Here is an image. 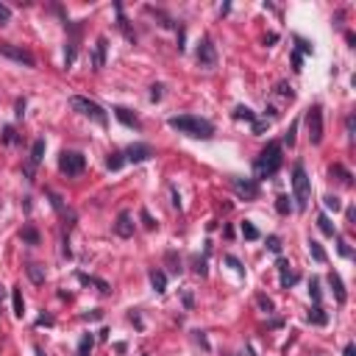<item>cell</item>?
Returning a JSON list of instances; mask_svg holds the SVG:
<instances>
[{
    "label": "cell",
    "instance_id": "836d02e7",
    "mask_svg": "<svg viewBox=\"0 0 356 356\" xmlns=\"http://www.w3.org/2000/svg\"><path fill=\"white\" fill-rule=\"evenodd\" d=\"M276 92H278V95H281V97H289V100L295 97V89L289 87L287 81H278V84H276Z\"/></svg>",
    "mask_w": 356,
    "mask_h": 356
},
{
    "label": "cell",
    "instance_id": "ac0fdd59",
    "mask_svg": "<svg viewBox=\"0 0 356 356\" xmlns=\"http://www.w3.org/2000/svg\"><path fill=\"white\" fill-rule=\"evenodd\" d=\"M114 11H117V28L125 34V39H128V42H137V34H134V28L128 25V20H125V14H122V6H120V3H114Z\"/></svg>",
    "mask_w": 356,
    "mask_h": 356
},
{
    "label": "cell",
    "instance_id": "d6986e66",
    "mask_svg": "<svg viewBox=\"0 0 356 356\" xmlns=\"http://www.w3.org/2000/svg\"><path fill=\"white\" fill-rule=\"evenodd\" d=\"M78 281H81V284H92V287H97V292H100V295H109V292H112L109 281H103V278L87 276V273H78Z\"/></svg>",
    "mask_w": 356,
    "mask_h": 356
},
{
    "label": "cell",
    "instance_id": "f546056e",
    "mask_svg": "<svg viewBox=\"0 0 356 356\" xmlns=\"http://www.w3.org/2000/svg\"><path fill=\"white\" fill-rule=\"evenodd\" d=\"M92 348H95V337H92V334H87V337L81 339L78 354H75V356H92Z\"/></svg>",
    "mask_w": 356,
    "mask_h": 356
},
{
    "label": "cell",
    "instance_id": "11a10c76",
    "mask_svg": "<svg viewBox=\"0 0 356 356\" xmlns=\"http://www.w3.org/2000/svg\"><path fill=\"white\" fill-rule=\"evenodd\" d=\"M42 326H53V317H50V314H42V317L36 320V329H42Z\"/></svg>",
    "mask_w": 356,
    "mask_h": 356
},
{
    "label": "cell",
    "instance_id": "d6a6232c",
    "mask_svg": "<svg viewBox=\"0 0 356 356\" xmlns=\"http://www.w3.org/2000/svg\"><path fill=\"white\" fill-rule=\"evenodd\" d=\"M317 226H320V231L326 237H337V231H334V226H331V220L326 217V214H320V217H317Z\"/></svg>",
    "mask_w": 356,
    "mask_h": 356
},
{
    "label": "cell",
    "instance_id": "1f68e13d",
    "mask_svg": "<svg viewBox=\"0 0 356 356\" xmlns=\"http://www.w3.org/2000/svg\"><path fill=\"white\" fill-rule=\"evenodd\" d=\"M234 120H248V122H253V120H256V114H253L248 106H237V109H234Z\"/></svg>",
    "mask_w": 356,
    "mask_h": 356
},
{
    "label": "cell",
    "instance_id": "44dd1931",
    "mask_svg": "<svg viewBox=\"0 0 356 356\" xmlns=\"http://www.w3.org/2000/svg\"><path fill=\"white\" fill-rule=\"evenodd\" d=\"M20 239H23L25 245H31V248H36V245L42 242V237H39V231H36L34 226H25V228H23V231H20Z\"/></svg>",
    "mask_w": 356,
    "mask_h": 356
},
{
    "label": "cell",
    "instance_id": "ffe728a7",
    "mask_svg": "<svg viewBox=\"0 0 356 356\" xmlns=\"http://www.w3.org/2000/svg\"><path fill=\"white\" fill-rule=\"evenodd\" d=\"M150 287H153V292H167V276L162 273V270H150Z\"/></svg>",
    "mask_w": 356,
    "mask_h": 356
},
{
    "label": "cell",
    "instance_id": "3957f363",
    "mask_svg": "<svg viewBox=\"0 0 356 356\" xmlns=\"http://www.w3.org/2000/svg\"><path fill=\"white\" fill-rule=\"evenodd\" d=\"M292 200H295V209L298 212H304L309 206V198H312V181H309V175H306V167L304 162H295L292 167Z\"/></svg>",
    "mask_w": 356,
    "mask_h": 356
},
{
    "label": "cell",
    "instance_id": "be15d7a7",
    "mask_svg": "<svg viewBox=\"0 0 356 356\" xmlns=\"http://www.w3.org/2000/svg\"><path fill=\"white\" fill-rule=\"evenodd\" d=\"M34 354H36V356H47V354L42 351V345H34Z\"/></svg>",
    "mask_w": 356,
    "mask_h": 356
},
{
    "label": "cell",
    "instance_id": "d4e9b609",
    "mask_svg": "<svg viewBox=\"0 0 356 356\" xmlns=\"http://www.w3.org/2000/svg\"><path fill=\"white\" fill-rule=\"evenodd\" d=\"M329 175H331V178H334V175H337V181L348 184V187H351V184H354V175L348 173V170H345V167H342V165H334V167H329Z\"/></svg>",
    "mask_w": 356,
    "mask_h": 356
},
{
    "label": "cell",
    "instance_id": "c3c4849f",
    "mask_svg": "<svg viewBox=\"0 0 356 356\" xmlns=\"http://www.w3.org/2000/svg\"><path fill=\"white\" fill-rule=\"evenodd\" d=\"M162 84H153V87H150V100H153V103H159V100H162Z\"/></svg>",
    "mask_w": 356,
    "mask_h": 356
},
{
    "label": "cell",
    "instance_id": "4316f807",
    "mask_svg": "<svg viewBox=\"0 0 356 356\" xmlns=\"http://www.w3.org/2000/svg\"><path fill=\"white\" fill-rule=\"evenodd\" d=\"M309 253H312V259L314 261H320V264H326V261H329V256H326V251H323V245L317 242V239H309Z\"/></svg>",
    "mask_w": 356,
    "mask_h": 356
},
{
    "label": "cell",
    "instance_id": "ee69618b",
    "mask_svg": "<svg viewBox=\"0 0 356 356\" xmlns=\"http://www.w3.org/2000/svg\"><path fill=\"white\" fill-rule=\"evenodd\" d=\"M337 251H339V256H345V259L351 256V248H348V242H345V239H342L339 234H337Z\"/></svg>",
    "mask_w": 356,
    "mask_h": 356
},
{
    "label": "cell",
    "instance_id": "7dc6e473",
    "mask_svg": "<svg viewBox=\"0 0 356 356\" xmlns=\"http://www.w3.org/2000/svg\"><path fill=\"white\" fill-rule=\"evenodd\" d=\"M226 261H228V264H231V267L237 270V273H239V276H245V267H242V261L237 259V256H226Z\"/></svg>",
    "mask_w": 356,
    "mask_h": 356
},
{
    "label": "cell",
    "instance_id": "4dcf8cb0",
    "mask_svg": "<svg viewBox=\"0 0 356 356\" xmlns=\"http://www.w3.org/2000/svg\"><path fill=\"white\" fill-rule=\"evenodd\" d=\"M165 261H167V264H170V270H173V273H175V276H178V273H181V256H175V251H167L165 253Z\"/></svg>",
    "mask_w": 356,
    "mask_h": 356
},
{
    "label": "cell",
    "instance_id": "52a82bcc",
    "mask_svg": "<svg viewBox=\"0 0 356 356\" xmlns=\"http://www.w3.org/2000/svg\"><path fill=\"white\" fill-rule=\"evenodd\" d=\"M306 128H309V142L320 145L323 142V106L320 103L306 109Z\"/></svg>",
    "mask_w": 356,
    "mask_h": 356
},
{
    "label": "cell",
    "instance_id": "9c48e42d",
    "mask_svg": "<svg viewBox=\"0 0 356 356\" xmlns=\"http://www.w3.org/2000/svg\"><path fill=\"white\" fill-rule=\"evenodd\" d=\"M195 59H198V64H200L203 70L217 67V50H214V45H212V39H209V36H203V39H200Z\"/></svg>",
    "mask_w": 356,
    "mask_h": 356
},
{
    "label": "cell",
    "instance_id": "4fadbf2b",
    "mask_svg": "<svg viewBox=\"0 0 356 356\" xmlns=\"http://www.w3.org/2000/svg\"><path fill=\"white\" fill-rule=\"evenodd\" d=\"M276 267H278V273H281V289L295 287V284H298V273H295V270H289V261L287 259H278Z\"/></svg>",
    "mask_w": 356,
    "mask_h": 356
},
{
    "label": "cell",
    "instance_id": "f6af8a7d",
    "mask_svg": "<svg viewBox=\"0 0 356 356\" xmlns=\"http://www.w3.org/2000/svg\"><path fill=\"white\" fill-rule=\"evenodd\" d=\"M195 273H198V276H206L209 270H206V256H198V259H195Z\"/></svg>",
    "mask_w": 356,
    "mask_h": 356
},
{
    "label": "cell",
    "instance_id": "e7e4bbea",
    "mask_svg": "<svg viewBox=\"0 0 356 356\" xmlns=\"http://www.w3.org/2000/svg\"><path fill=\"white\" fill-rule=\"evenodd\" d=\"M0 298H3V287H0Z\"/></svg>",
    "mask_w": 356,
    "mask_h": 356
},
{
    "label": "cell",
    "instance_id": "7402d4cb",
    "mask_svg": "<svg viewBox=\"0 0 356 356\" xmlns=\"http://www.w3.org/2000/svg\"><path fill=\"white\" fill-rule=\"evenodd\" d=\"M309 323H312V326H326V323H329V314H326V309H323L320 304H314L312 309H309Z\"/></svg>",
    "mask_w": 356,
    "mask_h": 356
},
{
    "label": "cell",
    "instance_id": "680465c9",
    "mask_svg": "<svg viewBox=\"0 0 356 356\" xmlns=\"http://www.w3.org/2000/svg\"><path fill=\"white\" fill-rule=\"evenodd\" d=\"M342 356H356V345H354V342H348V345H345V351H342Z\"/></svg>",
    "mask_w": 356,
    "mask_h": 356
},
{
    "label": "cell",
    "instance_id": "e575fe53",
    "mask_svg": "<svg viewBox=\"0 0 356 356\" xmlns=\"http://www.w3.org/2000/svg\"><path fill=\"white\" fill-rule=\"evenodd\" d=\"M256 304H259V309H261V312H267V314H273V312H276V306H273V301H270L267 295H256Z\"/></svg>",
    "mask_w": 356,
    "mask_h": 356
},
{
    "label": "cell",
    "instance_id": "f35d334b",
    "mask_svg": "<svg viewBox=\"0 0 356 356\" xmlns=\"http://www.w3.org/2000/svg\"><path fill=\"white\" fill-rule=\"evenodd\" d=\"M323 203H326V209H331V212H339V209H342V200H339L337 195H326Z\"/></svg>",
    "mask_w": 356,
    "mask_h": 356
},
{
    "label": "cell",
    "instance_id": "30bf717a",
    "mask_svg": "<svg viewBox=\"0 0 356 356\" xmlns=\"http://www.w3.org/2000/svg\"><path fill=\"white\" fill-rule=\"evenodd\" d=\"M228 181H231V187L237 190L239 198H245V200L259 198V181H256V178H237V175H231Z\"/></svg>",
    "mask_w": 356,
    "mask_h": 356
},
{
    "label": "cell",
    "instance_id": "f5cc1de1",
    "mask_svg": "<svg viewBox=\"0 0 356 356\" xmlns=\"http://www.w3.org/2000/svg\"><path fill=\"white\" fill-rule=\"evenodd\" d=\"M276 117H278V109H276V106H267V109H264V120H276Z\"/></svg>",
    "mask_w": 356,
    "mask_h": 356
},
{
    "label": "cell",
    "instance_id": "e0dca14e",
    "mask_svg": "<svg viewBox=\"0 0 356 356\" xmlns=\"http://www.w3.org/2000/svg\"><path fill=\"white\" fill-rule=\"evenodd\" d=\"M329 284H331V289H334L337 304H345V301H348V292H345V284H342L339 273H334V270H331V273H329Z\"/></svg>",
    "mask_w": 356,
    "mask_h": 356
},
{
    "label": "cell",
    "instance_id": "5bb4252c",
    "mask_svg": "<svg viewBox=\"0 0 356 356\" xmlns=\"http://www.w3.org/2000/svg\"><path fill=\"white\" fill-rule=\"evenodd\" d=\"M114 234L122 237V239L134 237V223H131V214H128V212H120V214H117V223H114Z\"/></svg>",
    "mask_w": 356,
    "mask_h": 356
},
{
    "label": "cell",
    "instance_id": "b9f144b4",
    "mask_svg": "<svg viewBox=\"0 0 356 356\" xmlns=\"http://www.w3.org/2000/svg\"><path fill=\"white\" fill-rule=\"evenodd\" d=\"M9 23H11V9L0 3V28H3V25H9Z\"/></svg>",
    "mask_w": 356,
    "mask_h": 356
},
{
    "label": "cell",
    "instance_id": "bcb514c9",
    "mask_svg": "<svg viewBox=\"0 0 356 356\" xmlns=\"http://www.w3.org/2000/svg\"><path fill=\"white\" fill-rule=\"evenodd\" d=\"M25 97H17V103H14V114H17V120H23V114H25Z\"/></svg>",
    "mask_w": 356,
    "mask_h": 356
},
{
    "label": "cell",
    "instance_id": "816d5d0a",
    "mask_svg": "<svg viewBox=\"0 0 356 356\" xmlns=\"http://www.w3.org/2000/svg\"><path fill=\"white\" fill-rule=\"evenodd\" d=\"M301 64H304V56H301V53H292V70H295V72H301Z\"/></svg>",
    "mask_w": 356,
    "mask_h": 356
},
{
    "label": "cell",
    "instance_id": "f907efd6",
    "mask_svg": "<svg viewBox=\"0 0 356 356\" xmlns=\"http://www.w3.org/2000/svg\"><path fill=\"white\" fill-rule=\"evenodd\" d=\"M195 342H198L203 351H209V339H206V334H203V331H195Z\"/></svg>",
    "mask_w": 356,
    "mask_h": 356
},
{
    "label": "cell",
    "instance_id": "83f0119b",
    "mask_svg": "<svg viewBox=\"0 0 356 356\" xmlns=\"http://www.w3.org/2000/svg\"><path fill=\"white\" fill-rule=\"evenodd\" d=\"M239 231H242V237L248 239V242H253V239H259V237H261L259 228L253 226L251 220H242V223H239Z\"/></svg>",
    "mask_w": 356,
    "mask_h": 356
},
{
    "label": "cell",
    "instance_id": "7a4b0ae2",
    "mask_svg": "<svg viewBox=\"0 0 356 356\" xmlns=\"http://www.w3.org/2000/svg\"><path fill=\"white\" fill-rule=\"evenodd\" d=\"M167 125L178 134H187V137L195 139H212L214 137V125L206 120V117H195V114H178V117H170Z\"/></svg>",
    "mask_w": 356,
    "mask_h": 356
},
{
    "label": "cell",
    "instance_id": "7bdbcfd3",
    "mask_svg": "<svg viewBox=\"0 0 356 356\" xmlns=\"http://www.w3.org/2000/svg\"><path fill=\"white\" fill-rule=\"evenodd\" d=\"M267 248H270L273 253H281V239H278L276 234H270V237H267Z\"/></svg>",
    "mask_w": 356,
    "mask_h": 356
},
{
    "label": "cell",
    "instance_id": "60d3db41",
    "mask_svg": "<svg viewBox=\"0 0 356 356\" xmlns=\"http://www.w3.org/2000/svg\"><path fill=\"white\" fill-rule=\"evenodd\" d=\"M3 142H6V145H14V142H17V134H14V125H6V128H3Z\"/></svg>",
    "mask_w": 356,
    "mask_h": 356
},
{
    "label": "cell",
    "instance_id": "9f6ffc18",
    "mask_svg": "<svg viewBox=\"0 0 356 356\" xmlns=\"http://www.w3.org/2000/svg\"><path fill=\"white\" fill-rule=\"evenodd\" d=\"M184 306H187V309H192V306H195V298H192V292H184Z\"/></svg>",
    "mask_w": 356,
    "mask_h": 356
},
{
    "label": "cell",
    "instance_id": "681fc988",
    "mask_svg": "<svg viewBox=\"0 0 356 356\" xmlns=\"http://www.w3.org/2000/svg\"><path fill=\"white\" fill-rule=\"evenodd\" d=\"M251 125H253V134H264V128H267L270 122L267 120H253Z\"/></svg>",
    "mask_w": 356,
    "mask_h": 356
},
{
    "label": "cell",
    "instance_id": "484cf974",
    "mask_svg": "<svg viewBox=\"0 0 356 356\" xmlns=\"http://www.w3.org/2000/svg\"><path fill=\"white\" fill-rule=\"evenodd\" d=\"M25 273L34 284H45V267L42 264H34V261H31V264H25Z\"/></svg>",
    "mask_w": 356,
    "mask_h": 356
},
{
    "label": "cell",
    "instance_id": "db71d44e",
    "mask_svg": "<svg viewBox=\"0 0 356 356\" xmlns=\"http://www.w3.org/2000/svg\"><path fill=\"white\" fill-rule=\"evenodd\" d=\"M100 317H103V312H100V309H92V312L84 314V320H100Z\"/></svg>",
    "mask_w": 356,
    "mask_h": 356
},
{
    "label": "cell",
    "instance_id": "6125c7cd",
    "mask_svg": "<svg viewBox=\"0 0 356 356\" xmlns=\"http://www.w3.org/2000/svg\"><path fill=\"white\" fill-rule=\"evenodd\" d=\"M264 42H267V45H276V42H278V34H270L267 39H264Z\"/></svg>",
    "mask_w": 356,
    "mask_h": 356
},
{
    "label": "cell",
    "instance_id": "9a60e30c",
    "mask_svg": "<svg viewBox=\"0 0 356 356\" xmlns=\"http://www.w3.org/2000/svg\"><path fill=\"white\" fill-rule=\"evenodd\" d=\"M114 117L125 125V128H139V117L131 109H125V106H114Z\"/></svg>",
    "mask_w": 356,
    "mask_h": 356
},
{
    "label": "cell",
    "instance_id": "8992f818",
    "mask_svg": "<svg viewBox=\"0 0 356 356\" xmlns=\"http://www.w3.org/2000/svg\"><path fill=\"white\" fill-rule=\"evenodd\" d=\"M84 167H87V159L81 156L78 150H64L59 156V170L67 178H75V175H81L84 173Z\"/></svg>",
    "mask_w": 356,
    "mask_h": 356
},
{
    "label": "cell",
    "instance_id": "74e56055",
    "mask_svg": "<svg viewBox=\"0 0 356 356\" xmlns=\"http://www.w3.org/2000/svg\"><path fill=\"white\" fill-rule=\"evenodd\" d=\"M295 134H298V120L292 122L287 128V134H284V145H289V148H295Z\"/></svg>",
    "mask_w": 356,
    "mask_h": 356
},
{
    "label": "cell",
    "instance_id": "f1b7e54d",
    "mask_svg": "<svg viewBox=\"0 0 356 356\" xmlns=\"http://www.w3.org/2000/svg\"><path fill=\"white\" fill-rule=\"evenodd\" d=\"M292 209H295V203H292L289 195H278V198H276V212H278V214H289Z\"/></svg>",
    "mask_w": 356,
    "mask_h": 356
},
{
    "label": "cell",
    "instance_id": "603a6c76",
    "mask_svg": "<svg viewBox=\"0 0 356 356\" xmlns=\"http://www.w3.org/2000/svg\"><path fill=\"white\" fill-rule=\"evenodd\" d=\"M122 165H125V153H122V150H112V153H109V159H106V167H109L112 173H117Z\"/></svg>",
    "mask_w": 356,
    "mask_h": 356
},
{
    "label": "cell",
    "instance_id": "91938a15",
    "mask_svg": "<svg viewBox=\"0 0 356 356\" xmlns=\"http://www.w3.org/2000/svg\"><path fill=\"white\" fill-rule=\"evenodd\" d=\"M131 323H134V326H137V329L142 331V317H139L137 312H131Z\"/></svg>",
    "mask_w": 356,
    "mask_h": 356
},
{
    "label": "cell",
    "instance_id": "6da1fadb",
    "mask_svg": "<svg viewBox=\"0 0 356 356\" xmlns=\"http://www.w3.org/2000/svg\"><path fill=\"white\" fill-rule=\"evenodd\" d=\"M284 145L281 142H267V148L261 150L259 156H256V162H253V175H256V181H261V178H273V175L281 170V165H284Z\"/></svg>",
    "mask_w": 356,
    "mask_h": 356
},
{
    "label": "cell",
    "instance_id": "277c9868",
    "mask_svg": "<svg viewBox=\"0 0 356 356\" xmlns=\"http://www.w3.org/2000/svg\"><path fill=\"white\" fill-rule=\"evenodd\" d=\"M70 106H72L75 112H81L84 117H89L92 122H97V125H106V122H109V114L103 112V106L95 103V100H89V97L72 95V97H70Z\"/></svg>",
    "mask_w": 356,
    "mask_h": 356
},
{
    "label": "cell",
    "instance_id": "03108f58",
    "mask_svg": "<svg viewBox=\"0 0 356 356\" xmlns=\"http://www.w3.org/2000/svg\"><path fill=\"white\" fill-rule=\"evenodd\" d=\"M228 356H234V354H228Z\"/></svg>",
    "mask_w": 356,
    "mask_h": 356
},
{
    "label": "cell",
    "instance_id": "7c38bea8",
    "mask_svg": "<svg viewBox=\"0 0 356 356\" xmlns=\"http://www.w3.org/2000/svg\"><path fill=\"white\" fill-rule=\"evenodd\" d=\"M42 156H45V139L39 137L34 145H31V156H28V165H25L28 181H34V173H36V167H39V162H42Z\"/></svg>",
    "mask_w": 356,
    "mask_h": 356
},
{
    "label": "cell",
    "instance_id": "d590c367",
    "mask_svg": "<svg viewBox=\"0 0 356 356\" xmlns=\"http://www.w3.org/2000/svg\"><path fill=\"white\" fill-rule=\"evenodd\" d=\"M295 45H298L295 53H301V56H304V53H306V56H312V53H314V47L306 42V39H301V36H295Z\"/></svg>",
    "mask_w": 356,
    "mask_h": 356
},
{
    "label": "cell",
    "instance_id": "ab89813d",
    "mask_svg": "<svg viewBox=\"0 0 356 356\" xmlns=\"http://www.w3.org/2000/svg\"><path fill=\"white\" fill-rule=\"evenodd\" d=\"M139 220H142V226H145V228H156V220L150 217L148 209H142V212H139Z\"/></svg>",
    "mask_w": 356,
    "mask_h": 356
},
{
    "label": "cell",
    "instance_id": "5b68a950",
    "mask_svg": "<svg viewBox=\"0 0 356 356\" xmlns=\"http://www.w3.org/2000/svg\"><path fill=\"white\" fill-rule=\"evenodd\" d=\"M67 28V47H64V67H72L75 64V56H78V42H81V31H84V23H64Z\"/></svg>",
    "mask_w": 356,
    "mask_h": 356
},
{
    "label": "cell",
    "instance_id": "6f0895ef",
    "mask_svg": "<svg viewBox=\"0 0 356 356\" xmlns=\"http://www.w3.org/2000/svg\"><path fill=\"white\" fill-rule=\"evenodd\" d=\"M345 128H348V137L354 139V114H351V117L345 120Z\"/></svg>",
    "mask_w": 356,
    "mask_h": 356
},
{
    "label": "cell",
    "instance_id": "ba28073f",
    "mask_svg": "<svg viewBox=\"0 0 356 356\" xmlns=\"http://www.w3.org/2000/svg\"><path fill=\"white\" fill-rule=\"evenodd\" d=\"M0 56H6V59L17 61V64H25V67H36V59L25 50V47H20V45L0 42Z\"/></svg>",
    "mask_w": 356,
    "mask_h": 356
},
{
    "label": "cell",
    "instance_id": "cb8c5ba5",
    "mask_svg": "<svg viewBox=\"0 0 356 356\" xmlns=\"http://www.w3.org/2000/svg\"><path fill=\"white\" fill-rule=\"evenodd\" d=\"M11 306H14V314H17V317L25 314V301H23V289L20 287L11 289Z\"/></svg>",
    "mask_w": 356,
    "mask_h": 356
},
{
    "label": "cell",
    "instance_id": "8d00e7d4",
    "mask_svg": "<svg viewBox=\"0 0 356 356\" xmlns=\"http://www.w3.org/2000/svg\"><path fill=\"white\" fill-rule=\"evenodd\" d=\"M309 295H312L314 304H320L323 292H320V281H317V278H312V281H309Z\"/></svg>",
    "mask_w": 356,
    "mask_h": 356
},
{
    "label": "cell",
    "instance_id": "2e32d148",
    "mask_svg": "<svg viewBox=\"0 0 356 356\" xmlns=\"http://www.w3.org/2000/svg\"><path fill=\"white\" fill-rule=\"evenodd\" d=\"M106 47H109V39L100 36V39L95 42V53H92V70H103V64H106Z\"/></svg>",
    "mask_w": 356,
    "mask_h": 356
},
{
    "label": "cell",
    "instance_id": "94428289",
    "mask_svg": "<svg viewBox=\"0 0 356 356\" xmlns=\"http://www.w3.org/2000/svg\"><path fill=\"white\" fill-rule=\"evenodd\" d=\"M170 192H173V206L181 209V198H178V192H175V187H170Z\"/></svg>",
    "mask_w": 356,
    "mask_h": 356
},
{
    "label": "cell",
    "instance_id": "8fae6325",
    "mask_svg": "<svg viewBox=\"0 0 356 356\" xmlns=\"http://www.w3.org/2000/svg\"><path fill=\"white\" fill-rule=\"evenodd\" d=\"M122 153H125V162L139 165V162H148V159L153 156V148H150L148 142H134V145H128Z\"/></svg>",
    "mask_w": 356,
    "mask_h": 356
}]
</instances>
